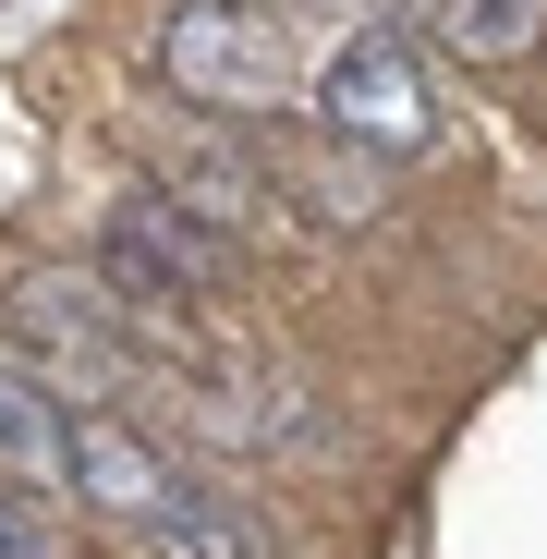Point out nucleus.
I'll use <instances>...</instances> for the list:
<instances>
[{"label": "nucleus", "instance_id": "f257e3e1", "mask_svg": "<svg viewBox=\"0 0 547 559\" xmlns=\"http://www.w3.org/2000/svg\"><path fill=\"white\" fill-rule=\"evenodd\" d=\"M158 73H170V98H195L219 122H255V110H293V25L281 13H255V0H182V13L158 25Z\"/></svg>", "mask_w": 547, "mask_h": 559}, {"label": "nucleus", "instance_id": "f03ea898", "mask_svg": "<svg viewBox=\"0 0 547 559\" xmlns=\"http://www.w3.org/2000/svg\"><path fill=\"white\" fill-rule=\"evenodd\" d=\"M317 122L365 158H426L438 146V85L414 61L402 25H353L329 61H317Z\"/></svg>", "mask_w": 547, "mask_h": 559}, {"label": "nucleus", "instance_id": "7ed1b4c3", "mask_svg": "<svg viewBox=\"0 0 547 559\" xmlns=\"http://www.w3.org/2000/svg\"><path fill=\"white\" fill-rule=\"evenodd\" d=\"M98 267H110V293L122 305H146V317H170V305H207V293H231V231L207 219V207H182L170 182H134V195L110 207V243H98Z\"/></svg>", "mask_w": 547, "mask_h": 559}, {"label": "nucleus", "instance_id": "20e7f679", "mask_svg": "<svg viewBox=\"0 0 547 559\" xmlns=\"http://www.w3.org/2000/svg\"><path fill=\"white\" fill-rule=\"evenodd\" d=\"M134 305H110V280H61V267H37L25 293H13V341H25V365L49 390H73V402H110L122 378H134V329H122Z\"/></svg>", "mask_w": 547, "mask_h": 559}, {"label": "nucleus", "instance_id": "39448f33", "mask_svg": "<svg viewBox=\"0 0 547 559\" xmlns=\"http://www.w3.org/2000/svg\"><path fill=\"white\" fill-rule=\"evenodd\" d=\"M61 487L85 499V511H98V523H158V511H182V499H195V475H182V462L134 426V414H61Z\"/></svg>", "mask_w": 547, "mask_h": 559}, {"label": "nucleus", "instance_id": "423d86ee", "mask_svg": "<svg viewBox=\"0 0 547 559\" xmlns=\"http://www.w3.org/2000/svg\"><path fill=\"white\" fill-rule=\"evenodd\" d=\"M329 134V122H317ZM255 170H267V195H293L305 219H378V158H365V146H305V134H281V110H255Z\"/></svg>", "mask_w": 547, "mask_h": 559}, {"label": "nucleus", "instance_id": "0eeeda50", "mask_svg": "<svg viewBox=\"0 0 547 559\" xmlns=\"http://www.w3.org/2000/svg\"><path fill=\"white\" fill-rule=\"evenodd\" d=\"M0 475L13 487H61V390L37 365L0 353Z\"/></svg>", "mask_w": 547, "mask_h": 559}, {"label": "nucleus", "instance_id": "6e6552de", "mask_svg": "<svg viewBox=\"0 0 547 559\" xmlns=\"http://www.w3.org/2000/svg\"><path fill=\"white\" fill-rule=\"evenodd\" d=\"M402 13H426V37L463 61H535L547 37V0H402Z\"/></svg>", "mask_w": 547, "mask_h": 559}, {"label": "nucleus", "instance_id": "1a4fd4ad", "mask_svg": "<svg viewBox=\"0 0 547 559\" xmlns=\"http://www.w3.org/2000/svg\"><path fill=\"white\" fill-rule=\"evenodd\" d=\"M146 559H281V547H267L231 499H182V511L146 523Z\"/></svg>", "mask_w": 547, "mask_h": 559}, {"label": "nucleus", "instance_id": "9d476101", "mask_svg": "<svg viewBox=\"0 0 547 559\" xmlns=\"http://www.w3.org/2000/svg\"><path fill=\"white\" fill-rule=\"evenodd\" d=\"M0 559H61V535L37 523V499H13V475H0Z\"/></svg>", "mask_w": 547, "mask_h": 559}, {"label": "nucleus", "instance_id": "9b49d317", "mask_svg": "<svg viewBox=\"0 0 547 559\" xmlns=\"http://www.w3.org/2000/svg\"><path fill=\"white\" fill-rule=\"evenodd\" d=\"M293 13H353V25H378L390 0H293Z\"/></svg>", "mask_w": 547, "mask_h": 559}]
</instances>
